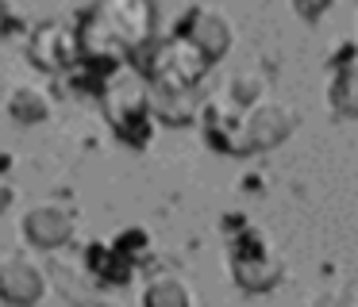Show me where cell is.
Segmentation results:
<instances>
[{
    "mask_svg": "<svg viewBox=\"0 0 358 307\" xmlns=\"http://www.w3.org/2000/svg\"><path fill=\"white\" fill-rule=\"evenodd\" d=\"M158 27V4L155 0H96L85 8L78 23L85 61L101 69H116L131 61L143 46L155 38Z\"/></svg>",
    "mask_w": 358,
    "mask_h": 307,
    "instance_id": "cell-1",
    "label": "cell"
},
{
    "mask_svg": "<svg viewBox=\"0 0 358 307\" xmlns=\"http://www.w3.org/2000/svg\"><path fill=\"white\" fill-rule=\"evenodd\" d=\"M101 107L112 135L131 150H147L155 138V107H150V84L135 66H116L101 81Z\"/></svg>",
    "mask_w": 358,
    "mask_h": 307,
    "instance_id": "cell-2",
    "label": "cell"
},
{
    "mask_svg": "<svg viewBox=\"0 0 358 307\" xmlns=\"http://www.w3.org/2000/svg\"><path fill=\"white\" fill-rule=\"evenodd\" d=\"M131 66L147 77V84H158V89H196L212 61L185 35L173 31L170 38H150L131 58Z\"/></svg>",
    "mask_w": 358,
    "mask_h": 307,
    "instance_id": "cell-3",
    "label": "cell"
},
{
    "mask_svg": "<svg viewBox=\"0 0 358 307\" xmlns=\"http://www.w3.org/2000/svg\"><path fill=\"white\" fill-rule=\"evenodd\" d=\"M227 269L243 292H270L281 280V257L273 250L270 234L250 223H239L227 246Z\"/></svg>",
    "mask_w": 358,
    "mask_h": 307,
    "instance_id": "cell-4",
    "label": "cell"
},
{
    "mask_svg": "<svg viewBox=\"0 0 358 307\" xmlns=\"http://www.w3.org/2000/svg\"><path fill=\"white\" fill-rule=\"evenodd\" d=\"M85 61V46H81L78 27L62 20H47L27 35V66L43 69V73H73Z\"/></svg>",
    "mask_w": 358,
    "mask_h": 307,
    "instance_id": "cell-5",
    "label": "cell"
},
{
    "mask_svg": "<svg viewBox=\"0 0 358 307\" xmlns=\"http://www.w3.org/2000/svg\"><path fill=\"white\" fill-rule=\"evenodd\" d=\"M301 123V112L281 100H255V104L243 107V138H247V154H258V150H273L281 146L289 135L296 130Z\"/></svg>",
    "mask_w": 358,
    "mask_h": 307,
    "instance_id": "cell-6",
    "label": "cell"
},
{
    "mask_svg": "<svg viewBox=\"0 0 358 307\" xmlns=\"http://www.w3.org/2000/svg\"><path fill=\"white\" fill-rule=\"evenodd\" d=\"M173 31H178V35H185L208 61L227 58V50H231V43H235L231 20H227L220 8H208V4H193L178 20V27H173Z\"/></svg>",
    "mask_w": 358,
    "mask_h": 307,
    "instance_id": "cell-7",
    "label": "cell"
},
{
    "mask_svg": "<svg viewBox=\"0 0 358 307\" xmlns=\"http://www.w3.org/2000/svg\"><path fill=\"white\" fill-rule=\"evenodd\" d=\"M20 230H24V242L35 250H62L78 234V215L66 204H35L20 219Z\"/></svg>",
    "mask_w": 358,
    "mask_h": 307,
    "instance_id": "cell-8",
    "label": "cell"
},
{
    "mask_svg": "<svg viewBox=\"0 0 358 307\" xmlns=\"http://www.w3.org/2000/svg\"><path fill=\"white\" fill-rule=\"evenodd\" d=\"M47 296V273L39 261L12 253L0 261V304L8 307H31Z\"/></svg>",
    "mask_w": 358,
    "mask_h": 307,
    "instance_id": "cell-9",
    "label": "cell"
},
{
    "mask_svg": "<svg viewBox=\"0 0 358 307\" xmlns=\"http://www.w3.org/2000/svg\"><path fill=\"white\" fill-rule=\"evenodd\" d=\"M135 265H139V261L127 257L116 242H101V238H96V242L85 246V269H89V276H93L96 284H104V288L127 284L135 276Z\"/></svg>",
    "mask_w": 358,
    "mask_h": 307,
    "instance_id": "cell-10",
    "label": "cell"
},
{
    "mask_svg": "<svg viewBox=\"0 0 358 307\" xmlns=\"http://www.w3.org/2000/svg\"><path fill=\"white\" fill-rule=\"evenodd\" d=\"M150 107H155L158 123H170V127H189V123L201 115V100L196 89H158L150 84Z\"/></svg>",
    "mask_w": 358,
    "mask_h": 307,
    "instance_id": "cell-11",
    "label": "cell"
},
{
    "mask_svg": "<svg viewBox=\"0 0 358 307\" xmlns=\"http://www.w3.org/2000/svg\"><path fill=\"white\" fill-rule=\"evenodd\" d=\"M8 119L20 123V127H39V123L50 119V112H55V100H50V92L43 89V84H16V89L8 92Z\"/></svg>",
    "mask_w": 358,
    "mask_h": 307,
    "instance_id": "cell-12",
    "label": "cell"
},
{
    "mask_svg": "<svg viewBox=\"0 0 358 307\" xmlns=\"http://www.w3.org/2000/svg\"><path fill=\"white\" fill-rule=\"evenodd\" d=\"M327 96H331V107L339 115H358V50H350L347 58L335 66Z\"/></svg>",
    "mask_w": 358,
    "mask_h": 307,
    "instance_id": "cell-13",
    "label": "cell"
},
{
    "mask_svg": "<svg viewBox=\"0 0 358 307\" xmlns=\"http://www.w3.org/2000/svg\"><path fill=\"white\" fill-rule=\"evenodd\" d=\"M143 304H147V307H193L196 304V292L189 288L181 276L158 273V276H150L147 288H143Z\"/></svg>",
    "mask_w": 358,
    "mask_h": 307,
    "instance_id": "cell-14",
    "label": "cell"
},
{
    "mask_svg": "<svg viewBox=\"0 0 358 307\" xmlns=\"http://www.w3.org/2000/svg\"><path fill=\"white\" fill-rule=\"evenodd\" d=\"M224 92L235 100L239 107H247V104H255V100H262L266 96V81L258 73H239V77H231V81L224 84Z\"/></svg>",
    "mask_w": 358,
    "mask_h": 307,
    "instance_id": "cell-15",
    "label": "cell"
},
{
    "mask_svg": "<svg viewBox=\"0 0 358 307\" xmlns=\"http://www.w3.org/2000/svg\"><path fill=\"white\" fill-rule=\"evenodd\" d=\"M112 242H116L120 250L127 253V257H135V261H139L143 253H147V246H150V234H147L143 227H127V230H120V234L112 238Z\"/></svg>",
    "mask_w": 358,
    "mask_h": 307,
    "instance_id": "cell-16",
    "label": "cell"
},
{
    "mask_svg": "<svg viewBox=\"0 0 358 307\" xmlns=\"http://www.w3.org/2000/svg\"><path fill=\"white\" fill-rule=\"evenodd\" d=\"M289 4H293V12L301 15V20L316 23V20H324V15L335 8V0H289Z\"/></svg>",
    "mask_w": 358,
    "mask_h": 307,
    "instance_id": "cell-17",
    "label": "cell"
},
{
    "mask_svg": "<svg viewBox=\"0 0 358 307\" xmlns=\"http://www.w3.org/2000/svg\"><path fill=\"white\" fill-rule=\"evenodd\" d=\"M12 200H16V188H12V184L4 181V177H0V215H4V211L12 207Z\"/></svg>",
    "mask_w": 358,
    "mask_h": 307,
    "instance_id": "cell-18",
    "label": "cell"
}]
</instances>
